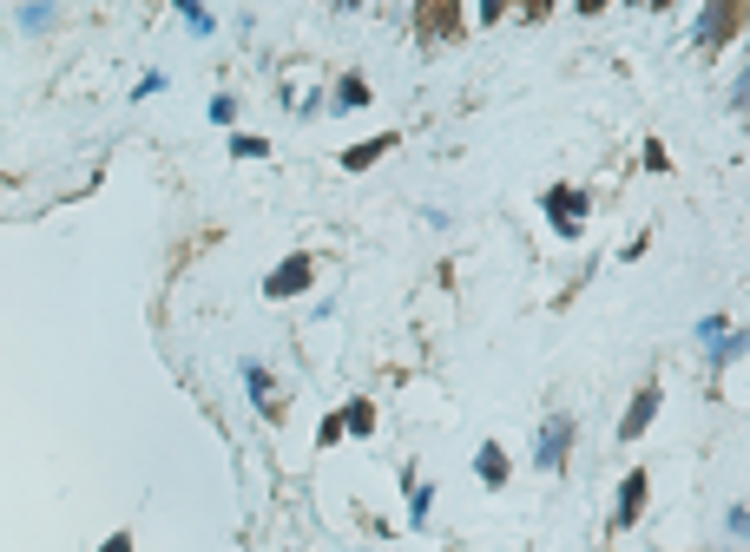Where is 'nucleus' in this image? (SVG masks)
<instances>
[{
	"label": "nucleus",
	"instance_id": "nucleus-1",
	"mask_svg": "<svg viewBox=\"0 0 750 552\" xmlns=\"http://www.w3.org/2000/svg\"><path fill=\"white\" fill-rule=\"evenodd\" d=\"M744 13H750V0H704V13H698V27H691V40L711 53V47H724L738 27H744Z\"/></svg>",
	"mask_w": 750,
	"mask_h": 552
},
{
	"label": "nucleus",
	"instance_id": "nucleus-2",
	"mask_svg": "<svg viewBox=\"0 0 750 552\" xmlns=\"http://www.w3.org/2000/svg\"><path fill=\"white\" fill-rule=\"evenodd\" d=\"M566 447H573V414H553V421L540 427V441H533V467H540V474H560V467H566Z\"/></svg>",
	"mask_w": 750,
	"mask_h": 552
},
{
	"label": "nucleus",
	"instance_id": "nucleus-3",
	"mask_svg": "<svg viewBox=\"0 0 750 552\" xmlns=\"http://www.w3.org/2000/svg\"><path fill=\"white\" fill-rule=\"evenodd\" d=\"M580 210H586V191L580 185H553L546 191V217H553L560 237H580Z\"/></svg>",
	"mask_w": 750,
	"mask_h": 552
},
{
	"label": "nucleus",
	"instance_id": "nucleus-4",
	"mask_svg": "<svg viewBox=\"0 0 750 552\" xmlns=\"http://www.w3.org/2000/svg\"><path fill=\"white\" fill-rule=\"evenodd\" d=\"M309 276H316V264H309V257H284L277 270L264 276V296H270V303H284V296H303V289H309Z\"/></svg>",
	"mask_w": 750,
	"mask_h": 552
},
{
	"label": "nucleus",
	"instance_id": "nucleus-5",
	"mask_svg": "<svg viewBox=\"0 0 750 552\" xmlns=\"http://www.w3.org/2000/svg\"><path fill=\"white\" fill-rule=\"evenodd\" d=\"M415 27H422V40H454L461 33V0H422Z\"/></svg>",
	"mask_w": 750,
	"mask_h": 552
},
{
	"label": "nucleus",
	"instance_id": "nucleus-6",
	"mask_svg": "<svg viewBox=\"0 0 750 552\" xmlns=\"http://www.w3.org/2000/svg\"><path fill=\"white\" fill-rule=\"evenodd\" d=\"M645 493H652V486H645V474H625V481H619V506H612V526H619V533H625V526H639Z\"/></svg>",
	"mask_w": 750,
	"mask_h": 552
},
{
	"label": "nucleus",
	"instance_id": "nucleus-7",
	"mask_svg": "<svg viewBox=\"0 0 750 552\" xmlns=\"http://www.w3.org/2000/svg\"><path fill=\"white\" fill-rule=\"evenodd\" d=\"M652 414H659V388H639L632 408H625V421H619V441H639V434L652 427Z\"/></svg>",
	"mask_w": 750,
	"mask_h": 552
},
{
	"label": "nucleus",
	"instance_id": "nucleus-8",
	"mask_svg": "<svg viewBox=\"0 0 750 552\" xmlns=\"http://www.w3.org/2000/svg\"><path fill=\"white\" fill-rule=\"evenodd\" d=\"M474 474L487 486H507V454L494 447V441H481V454H474Z\"/></svg>",
	"mask_w": 750,
	"mask_h": 552
},
{
	"label": "nucleus",
	"instance_id": "nucleus-9",
	"mask_svg": "<svg viewBox=\"0 0 750 552\" xmlns=\"http://www.w3.org/2000/svg\"><path fill=\"white\" fill-rule=\"evenodd\" d=\"M711 362H718V368H724V362H738V355H750V329H724V336H711Z\"/></svg>",
	"mask_w": 750,
	"mask_h": 552
},
{
	"label": "nucleus",
	"instance_id": "nucleus-10",
	"mask_svg": "<svg viewBox=\"0 0 750 552\" xmlns=\"http://www.w3.org/2000/svg\"><path fill=\"white\" fill-rule=\"evenodd\" d=\"M388 145H395V138H363V145H349V151H343V165H349V171H369Z\"/></svg>",
	"mask_w": 750,
	"mask_h": 552
},
{
	"label": "nucleus",
	"instance_id": "nucleus-11",
	"mask_svg": "<svg viewBox=\"0 0 750 552\" xmlns=\"http://www.w3.org/2000/svg\"><path fill=\"white\" fill-rule=\"evenodd\" d=\"M363 106H369V86H363V79L349 72V79L336 86V112H363Z\"/></svg>",
	"mask_w": 750,
	"mask_h": 552
},
{
	"label": "nucleus",
	"instance_id": "nucleus-12",
	"mask_svg": "<svg viewBox=\"0 0 750 552\" xmlns=\"http://www.w3.org/2000/svg\"><path fill=\"white\" fill-rule=\"evenodd\" d=\"M343 434H375V408H369V402H349V408H343Z\"/></svg>",
	"mask_w": 750,
	"mask_h": 552
},
{
	"label": "nucleus",
	"instance_id": "nucleus-13",
	"mask_svg": "<svg viewBox=\"0 0 750 552\" xmlns=\"http://www.w3.org/2000/svg\"><path fill=\"white\" fill-rule=\"evenodd\" d=\"M244 388H250V402H257V408H270V375H264L257 362H244Z\"/></svg>",
	"mask_w": 750,
	"mask_h": 552
},
{
	"label": "nucleus",
	"instance_id": "nucleus-14",
	"mask_svg": "<svg viewBox=\"0 0 750 552\" xmlns=\"http://www.w3.org/2000/svg\"><path fill=\"white\" fill-rule=\"evenodd\" d=\"M20 27H27V33H40V27H53V7H47V0H33V7H20Z\"/></svg>",
	"mask_w": 750,
	"mask_h": 552
},
{
	"label": "nucleus",
	"instance_id": "nucleus-15",
	"mask_svg": "<svg viewBox=\"0 0 750 552\" xmlns=\"http://www.w3.org/2000/svg\"><path fill=\"white\" fill-rule=\"evenodd\" d=\"M264 151H270V145H264V138H250V132L230 138V158H264Z\"/></svg>",
	"mask_w": 750,
	"mask_h": 552
},
{
	"label": "nucleus",
	"instance_id": "nucleus-16",
	"mask_svg": "<svg viewBox=\"0 0 750 552\" xmlns=\"http://www.w3.org/2000/svg\"><path fill=\"white\" fill-rule=\"evenodd\" d=\"M428 506H435V486H415L408 493V520H428Z\"/></svg>",
	"mask_w": 750,
	"mask_h": 552
},
{
	"label": "nucleus",
	"instance_id": "nucleus-17",
	"mask_svg": "<svg viewBox=\"0 0 750 552\" xmlns=\"http://www.w3.org/2000/svg\"><path fill=\"white\" fill-rule=\"evenodd\" d=\"M178 13H185V20H191V33H211V13H205V7H198V0H178Z\"/></svg>",
	"mask_w": 750,
	"mask_h": 552
},
{
	"label": "nucleus",
	"instance_id": "nucleus-18",
	"mask_svg": "<svg viewBox=\"0 0 750 552\" xmlns=\"http://www.w3.org/2000/svg\"><path fill=\"white\" fill-rule=\"evenodd\" d=\"M230 119H237V99L218 92V99H211V126H230Z\"/></svg>",
	"mask_w": 750,
	"mask_h": 552
},
{
	"label": "nucleus",
	"instance_id": "nucleus-19",
	"mask_svg": "<svg viewBox=\"0 0 750 552\" xmlns=\"http://www.w3.org/2000/svg\"><path fill=\"white\" fill-rule=\"evenodd\" d=\"M724 533H738V540H750V513H744V506H731V513H724Z\"/></svg>",
	"mask_w": 750,
	"mask_h": 552
},
{
	"label": "nucleus",
	"instance_id": "nucleus-20",
	"mask_svg": "<svg viewBox=\"0 0 750 552\" xmlns=\"http://www.w3.org/2000/svg\"><path fill=\"white\" fill-rule=\"evenodd\" d=\"M731 106H738V112H750V67L738 72V86H731Z\"/></svg>",
	"mask_w": 750,
	"mask_h": 552
},
{
	"label": "nucleus",
	"instance_id": "nucleus-21",
	"mask_svg": "<svg viewBox=\"0 0 750 552\" xmlns=\"http://www.w3.org/2000/svg\"><path fill=\"white\" fill-rule=\"evenodd\" d=\"M501 7H507V0H481V27H494V20H501Z\"/></svg>",
	"mask_w": 750,
	"mask_h": 552
},
{
	"label": "nucleus",
	"instance_id": "nucleus-22",
	"mask_svg": "<svg viewBox=\"0 0 750 552\" xmlns=\"http://www.w3.org/2000/svg\"><path fill=\"white\" fill-rule=\"evenodd\" d=\"M99 552H132V533H112V540H106Z\"/></svg>",
	"mask_w": 750,
	"mask_h": 552
},
{
	"label": "nucleus",
	"instance_id": "nucleus-23",
	"mask_svg": "<svg viewBox=\"0 0 750 552\" xmlns=\"http://www.w3.org/2000/svg\"><path fill=\"white\" fill-rule=\"evenodd\" d=\"M526 13H533V20H540V13H546V7H553V0H521Z\"/></svg>",
	"mask_w": 750,
	"mask_h": 552
},
{
	"label": "nucleus",
	"instance_id": "nucleus-24",
	"mask_svg": "<svg viewBox=\"0 0 750 552\" xmlns=\"http://www.w3.org/2000/svg\"><path fill=\"white\" fill-rule=\"evenodd\" d=\"M600 7H605V0H580V13H600Z\"/></svg>",
	"mask_w": 750,
	"mask_h": 552
},
{
	"label": "nucleus",
	"instance_id": "nucleus-25",
	"mask_svg": "<svg viewBox=\"0 0 750 552\" xmlns=\"http://www.w3.org/2000/svg\"><path fill=\"white\" fill-rule=\"evenodd\" d=\"M639 7H665V0H639Z\"/></svg>",
	"mask_w": 750,
	"mask_h": 552
},
{
	"label": "nucleus",
	"instance_id": "nucleus-26",
	"mask_svg": "<svg viewBox=\"0 0 750 552\" xmlns=\"http://www.w3.org/2000/svg\"><path fill=\"white\" fill-rule=\"evenodd\" d=\"M343 7H356V0H343Z\"/></svg>",
	"mask_w": 750,
	"mask_h": 552
}]
</instances>
